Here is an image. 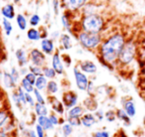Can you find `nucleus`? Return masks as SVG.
Instances as JSON below:
<instances>
[{
  "mask_svg": "<svg viewBox=\"0 0 145 137\" xmlns=\"http://www.w3.org/2000/svg\"><path fill=\"white\" fill-rule=\"evenodd\" d=\"M96 117L99 120H102L105 117V114H104V112L102 111V110H98V111H96Z\"/></svg>",
  "mask_w": 145,
  "mask_h": 137,
  "instance_id": "nucleus-46",
  "label": "nucleus"
},
{
  "mask_svg": "<svg viewBox=\"0 0 145 137\" xmlns=\"http://www.w3.org/2000/svg\"><path fill=\"white\" fill-rule=\"evenodd\" d=\"M29 71H32L33 73L39 77V75H44V71H42V68L40 66H36V65H31L29 67Z\"/></svg>",
  "mask_w": 145,
  "mask_h": 137,
  "instance_id": "nucleus-32",
  "label": "nucleus"
},
{
  "mask_svg": "<svg viewBox=\"0 0 145 137\" xmlns=\"http://www.w3.org/2000/svg\"><path fill=\"white\" fill-rule=\"evenodd\" d=\"M21 87H22V89H23L24 91H26V93H34V91H35L34 85H32V83H31L27 79H25V77H24V79H22V81H21Z\"/></svg>",
  "mask_w": 145,
  "mask_h": 137,
  "instance_id": "nucleus-28",
  "label": "nucleus"
},
{
  "mask_svg": "<svg viewBox=\"0 0 145 137\" xmlns=\"http://www.w3.org/2000/svg\"><path fill=\"white\" fill-rule=\"evenodd\" d=\"M70 12L69 11H65L64 13L61 16V23L62 26L65 30H67L68 32H72V22H71V18H70Z\"/></svg>",
  "mask_w": 145,
  "mask_h": 137,
  "instance_id": "nucleus-13",
  "label": "nucleus"
},
{
  "mask_svg": "<svg viewBox=\"0 0 145 137\" xmlns=\"http://www.w3.org/2000/svg\"><path fill=\"white\" fill-rule=\"evenodd\" d=\"M94 137H110L109 132L105 131V130H101V131H97L94 134Z\"/></svg>",
  "mask_w": 145,
  "mask_h": 137,
  "instance_id": "nucleus-42",
  "label": "nucleus"
},
{
  "mask_svg": "<svg viewBox=\"0 0 145 137\" xmlns=\"http://www.w3.org/2000/svg\"><path fill=\"white\" fill-rule=\"evenodd\" d=\"M142 75L145 77V61H144V64H143V67H142V71H141Z\"/></svg>",
  "mask_w": 145,
  "mask_h": 137,
  "instance_id": "nucleus-50",
  "label": "nucleus"
},
{
  "mask_svg": "<svg viewBox=\"0 0 145 137\" xmlns=\"http://www.w3.org/2000/svg\"><path fill=\"white\" fill-rule=\"evenodd\" d=\"M59 42L62 48L64 50H70L72 48V41H71V37L68 34H60L59 36Z\"/></svg>",
  "mask_w": 145,
  "mask_h": 137,
  "instance_id": "nucleus-15",
  "label": "nucleus"
},
{
  "mask_svg": "<svg viewBox=\"0 0 145 137\" xmlns=\"http://www.w3.org/2000/svg\"><path fill=\"white\" fill-rule=\"evenodd\" d=\"M12 1H13L14 3H19V2L21 1V0H12Z\"/></svg>",
  "mask_w": 145,
  "mask_h": 137,
  "instance_id": "nucleus-52",
  "label": "nucleus"
},
{
  "mask_svg": "<svg viewBox=\"0 0 145 137\" xmlns=\"http://www.w3.org/2000/svg\"><path fill=\"white\" fill-rule=\"evenodd\" d=\"M35 87H36V89H38L39 91H42V89H46V87H48L46 77H44V75L37 77V81H36V83H35Z\"/></svg>",
  "mask_w": 145,
  "mask_h": 137,
  "instance_id": "nucleus-22",
  "label": "nucleus"
},
{
  "mask_svg": "<svg viewBox=\"0 0 145 137\" xmlns=\"http://www.w3.org/2000/svg\"><path fill=\"white\" fill-rule=\"evenodd\" d=\"M137 52H138L137 42H135L134 40L126 41L121 52H120V57L118 59V64H121V65L130 64L134 60L136 55H137Z\"/></svg>",
  "mask_w": 145,
  "mask_h": 137,
  "instance_id": "nucleus-4",
  "label": "nucleus"
},
{
  "mask_svg": "<svg viewBox=\"0 0 145 137\" xmlns=\"http://www.w3.org/2000/svg\"><path fill=\"white\" fill-rule=\"evenodd\" d=\"M73 131V128H72V125L70 123H67V124H64L62 126V132H63V135L64 136H69Z\"/></svg>",
  "mask_w": 145,
  "mask_h": 137,
  "instance_id": "nucleus-34",
  "label": "nucleus"
},
{
  "mask_svg": "<svg viewBox=\"0 0 145 137\" xmlns=\"http://www.w3.org/2000/svg\"><path fill=\"white\" fill-rule=\"evenodd\" d=\"M38 123L42 126L44 129H52L54 127V124L52 123L50 117L46 115H40L38 117Z\"/></svg>",
  "mask_w": 145,
  "mask_h": 137,
  "instance_id": "nucleus-17",
  "label": "nucleus"
},
{
  "mask_svg": "<svg viewBox=\"0 0 145 137\" xmlns=\"http://www.w3.org/2000/svg\"><path fill=\"white\" fill-rule=\"evenodd\" d=\"M58 36H60V35H59V33H58V32H57V31L54 32V33H52V38H54V39H56V37H58Z\"/></svg>",
  "mask_w": 145,
  "mask_h": 137,
  "instance_id": "nucleus-48",
  "label": "nucleus"
},
{
  "mask_svg": "<svg viewBox=\"0 0 145 137\" xmlns=\"http://www.w3.org/2000/svg\"><path fill=\"white\" fill-rule=\"evenodd\" d=\"M61 6L65 9V11H69L71 13H75L81 10L88 3V0H60Z\"/></svg>",
  "mask_w": 145,
  "mask_h": 137,
  "instance_id": "nucleus-5",
  "label": "nucleus"
},
{
  "mask_svg": "<svg viewBox=\"0 0 145 137\" xmlns=\"http://www.w3.org/2000/svg\"><path fill=\"white\" fill-rule=\"evenodd\" d=\"M1 14L3 17L7 18L9 20H13L14 18H16L15 6H14V4L7 3L6 5H4L1 8Z\"/></svg>",
  "mask_w": 145,
  "mask_h": 137,
  "instance_id": "nucleus-11",
  "label": "nucleus"
},
{
  "mask_svg": "<svg viewBox=\"0 0 145 137\" xmlns=\"http://www.w3.org/2000/svg\"><path fill=\"white\" fill-rule=\"evenodd\" d=\"M46 89H48V91L50 93H57V91H58V85L54 81H50L48 83Z\"/></svg>",
  "mask_w": 145,
  "mask_h": 137,
  "instance_id": "nucleus-33",
  "label": "nucleus"
},
{
  "mask_svg": "<svg viewBox=\"0 0 145 137\" xmlns=\"http://www.w3.org/2000/svg\"><path fill=\"white\" fill-rule=\"evenodd\" d=\"M11 75H12V77H13V79H14V81H15L16 83L19 81V79H20V73H19V71H17V69L16 68H12L11 69Z\"/></svg>",
  "mask_w": 145,
  "mask_h": 137,
  "instance_id": "nucleus-39",
  "label": "nucleus"
},
{
  "mask_svg": "<svg viewBox=\"0 0 145 137\" xmlns=\"http://www.w3.org/2000/svg\"><path fill=\"white\" fill-rule=\"evenodd\" d=\"M34 95H35V97H36L37 103H44V97H42V95H40V91H39L38 89H35V91H34Z\"/></svg>",
  "mask_w": 145,
  "mask_h": 137,
  "instance_id": "nucleus-40",
  "label": "nucleus"
},
{
  "mask_svg": "<svg viewBox=\"0 0 145 137\" xmlns=\"http://www.w3.org/2000/svg\"><path fill=\"white\" fill-rule=\"evenodd\" d=\"M16 22H17L18 27H19V29L21 30V31L27 30V26H28L27 19H26V17L23 15V14L19 13L16 15Z\"/></svg>",
  "mask_w": 145,
  "mask_h": 137,
  "instance_id": "nucleus-21",
  "label": "nucleus"
},
{
  "mask_svg": "<svg viewBox=\"0 0 145 137\" xmlns=\"http://www.w3.org/2000/svg\"><path fill=\"white\" fill-rule=\"evenodd\" d=\"M74 71V77L75 81H76V85L80 91H86L88 85H89V81H88V77L81 71H79L77 67H75L73 69Z\"/></svg>",
  "mask_w": 145,
  "mask_h": 137,
  "instance_id": "nucleus-6",
  "label": "nucleus"
},
{
  "mask_svg": "<svg viewBox=\"0 0 145 137\" xmlns=\"http://www.w3.org/2000/svg\"><path fill=\"white\" fill-rule=\"evenodd\" d=\"M50 121H52V123L54 124V125H57V124L59 123L58 118L56 117V115H54V114L50 115Z\"/></svg>",
  "mask_w": 145,
  "mask_h": 137,
  "instance_id": "nucleus-45",
  "label": "nucleus"
},
{
  "mask_svg": "<svg viewBox=\"0 0 145 137\" xmlns=\"http://www.w3.org/2000/svg\"><path fill=\"white\" fill-rule=\"evenodd\" d=\"M36 130H37L38 137H44V128H42L40 124H38V125L36 126Z\"/></svg>",
  "mask_w": 145,
  "mask_h": 137,
  "instance_id": "nucleus-44",
  "label": "nucleus"
},
{
  "mask_svg": "<svg viewBox=\"0 0 145 137\" xmlns=\"http://www.w3.org/2000/svg\"><path fill=\"white\" fill-rule=\"evenodd\" d=\"M77 39L81 46L88 50H93L101 45L103 37L101 33H90V32L80 31L77 34Z\"/></svg>",
  "mask_w": 145,
  "mask_h": 137,
  "instance_id": "nucleus-3",
  "label": "nucleus"
},
{
  "mask_svg": "<svg viewBox=\"0 0 145 137\" xmlns=\"http://www.w3.org/2000/svg\"><path fill=\"white\" fill-rule=\"evenodd\" d=\"M123 109L125 110V112L130 116V117H133L136 113L135 105H134V103L131 101V99L126 101L125 103H123Z\"/></svg>",
  "mask_w": 145,
  "mask_h": 137,
  "instance_id": "nucleus-18",
  "label": "nucleus"
},
{
  "mask_svg": "<svg viewBox=\"0 0 145 137\" xmlns=\"http://www.w3.org/2000/svg\"><path fill=\"white\" fill-rule=\"evenodd\" d=\"M105 117L107 118L108 121H114L116 117V113H115L113 110H109L105 113Z\"/></svg>",
  "mask_w": 145,
  "mask_h": 137,
  "instance_id": "nucleus-38",
  "label": "nucleus"
},
{
  "mask_svg": "<svg viewBox=\"0 0 145 137\" xmlns=\"http://www.w3.org/2000/svg\"><path fill=\"white\" fill-rule=\"evenodd\" d=\"M84 104L85 106L90 110H97V107H98V103L93 99V97H89L87 99L86 101H84Z\"/></svg>",
  "mask_w": 145,
  "mask_h": 137,
  "instance_id": "nucleus-29",
  "label": "nucleus"
},
{
  "mask_svg": "<svg viewBox=\"0 0 145 137\" xmlns=\"http://www.w3.org/2000/svg\"><path fill=\"white\" fill-rule=\"evenodd\" d=\"M79 67H80L81 71H84V73H97V67H96V65L94 64L93 62H91V61H83V62L80 63Z\"/></svg>",
  "mask_w": 145,
  "mask_h": 137,
  "instance_id": "nucleus-12",
  "label": "nucleus"
},
{
  "mask_svg": "<svg viewBox=\"0 0 145 137\" xmlns=\"http://www.w3.org/2000/svg\"><path fill=\"white\" fill-rule=\"evenodd\" d=\"M50 99H52L50 103H52V109H54V111L57 112V113H59V114H63V112H64L63 103H61V101H59L57 99H56V97H50Z\"/></svg>",
  "mask_w": 145,
  "mask_h": 137,
  "instance_id": "nucleus-20",
  "label": "nucleus"
},
{
  "mask_svg": "<svg viewBox=\"0 0 145 137\" xmlns=\"http://www.w3.org/2000/svg\"><path fill=\"white\" fill-rule=\"evenodd\" d=\"M16 58H17V61L19 63L20 67H25L26 65L28 64V58H27V54L26 52L23 50V49H18L15 53Z\"/></svg>",
  "mask_w": 145,
  "mask_h": 137,
  "instance_id": "nucleus-16",
  "label": "nucleus"
},
{
  "mask_svg": "<svg viewBox=\"0 0 145 137\" xmlns=\"http://www.w3.org/2000/svg\"><path fill=\"white\" fill-rule=\"evenodd\" d=\"M81 122L85 127H91L92 125L96 123V117L91 113H87L82 116L81 118Z\"/></svg>",
  "mask_w": 145,
  "mask_h": 137,
  "instance_id": "nucleus-19",
  "label": "nucleus"
},
{
  "mask_svg": "<svg viewBox=\"0 0 145 137\" xmlns=\"http://www.w3.org/2000/svg\"><path fill=\"white\" fill-rule=\"evenodd\" d=\"M125 37L122 33H115L108 37L100 45L101 57L105 63L114 64L118 61L120 54L125 44Z\"/></svg>",
  "mask_w": 145,
  "mask_h": 137,
  "instance_id": "nucleus-1",
  "label": "nucleus"
},
{
  "mask_svg": "<svg viewBox=\"0 0 145 137\" xmlns=\"http://www.w3.org/2000/svg\"><path fill=\"white\" fill-rule=\"evenodd\" d=\"M3 83L7 89H12L16 85V83L14 81L13 77H12L11 73H3Z\"/></svg>",
  "mask_w": 145,
  "mask_h": 137,
  "instance_id": "nucleus-23",
  "label": "nucleus"
},
{
  "mask_svg": "<svg viewBox=\"0 0 145 137\" xmlns=\"http://www.w3.org/2000/svg\"><path fill=\"white\" fill-rule=\"evenodd\" d=\"M35 111H36V113L38 114L39 116L46 115V114H48V108H46V106L44 105V103H37L35 104Z\"/></svg>",
  "mask_w": 145,
  "mask_h": 137,
  "instance_id": "nucleus-27",
  "label": "nucleus"
},
{
  "mask_svg": "<svg viewBox=\"0 0 145 137\" xmlns=\"http://www.w3.org/2000/svg\"><path fill=\"white\" fill-rule=\"evenodd\" d=\"M8 118V113L7 111H4V110H2V111H0V127H1L2 125L4 124V122L7 120Z\"/></svg>",
  "mask_w": 145,
  "mask_h": 137,
  "instance_id": "nucleus-41",
  "label": "nucleus"
},
{
  "mask_svg": "<svg viewBox=\"0 0 145 137\" xmlns=\"http://www.w3.org/2000/svg\"><path fill=\"white\" fill-rule=\"evenodd\" d=\"M2 26H3V29L6 36H10L12 33V30H13V26H12V23L10 22V20L3 17L2 18Z\"/></svg>",
  "mask_w": 145,
  "mask_h": 137,
  "instance_id": "nucleus-26",
  "label": "nucleus"
},
{
  "mask_svg": "<svg viewBox=\"0 0 145 137\" xmlns=\"http://www.w3.org/2000/svg\"><path fill=\"white\" fill-rule=\"evenodd\" d=\"M62 58H63V60H64V61H66V66H70V64H71L70 57H69L68 55H63Z\"/></svg>",
  "mask_w": 145,
  "mask_h": 137,
  "instance_id": "nucleus-47",
  "label": "nucleus"
},
{
  "mask_svg": "<svg viewBox=\"0 0 145 137\" xmlns=\"http://www.w3.org/2000/svg\"><path fill=\"white\" fill-rule=\"evenodd\" d=\"M40 48L46 55H52L54 52V43L52 39L44 38L40 41Z\"/></svg>",
  "mask_w": 145,
  "mask_h": 137,
  "instance_id": "nucleus-9",
  "label": "nucleus"
},
{
  "mask_svg": "<svg viewBox=\"0 0 145 137\" xmlns=\"http://www.w3.org/2000/svg\"><path fill=\"white\" fill-rule=\"evenodd\" d=\"M44 53L42 51L39 50V49H33L30 52V59L31 62L33 63V65L36 66L42 67L46 62V56Z\"/></svg>",
  "mask_w": 145,
  "mask_h": 137,
  "instance_id": "nucleus-7",
  "label": "nucleus"
},
{
  "mask_svg": "<svg viewBox=\"0 0 145 137\" xmlns=\"http://www.w3.org/2000/svg\"><path fill=\"white\" fill-rule=\"evenodd\" d=\"M68 123H70L72 126H79L82 124L80 117H68Z\"/></svg>",
  "mask_w": 145,
  "mask_h": 137,
  "instance_id": "nucleus-36",
  "label": "nucleus"
},
{
  "mask_svg": "<svg viewBox=\"0 0 145 137\" xmlns=\"http://www.w3.org/2000/svg\"><path fill=\"white\" fill-rule=\"evenodd\" d=\"M52 10H54V13L56 16H57L59 14V6H60V1L59 0H52Z\"/></svg>",
  "mask_w": 145,
  "mask_h": 137,
  "instance_id": "nucleus-35",
  "label": "nucleus"
},
{
  "mask_svg": "<svg viewBox=\"0 0 145 137\" xmlns=\"http://www.w3.org/2000/svg\"><path fill=\"white\" fill-rule=\"evenodd\" d=\"M81 31L90 33H101L105 28V20L100 14L82 16L80 20Z\"/></svg>",
  "mask_w": 145,
  "mask_h": 137,
  "instance_id": "nucleus-2",
  "label": "nucleus"
},
{
  "mask_svg": "<svg viewBox=\"0 0 145 137\" xmlns=\"http://www.w3.org/2000/svg\"><path fill=\"white\" fill-rule=\"evenodd\" d=\"M0 1H1V0H0Z\"/></svg>",
  "mask_w": 145,
  "mask_h": 137,
  "instance_id": "nucleus-54",
  "label": "nucleus"
},
{
  "mask_svg": "<svg viewBox=\"0 0 145 137\" xmlns=\"http://www.w3.org/2000/svg\"><path fill=\"white\" fill-rule=\"evenodd\" d=\"M0 137H6V136H0Z\"/></svg>",
  "mask_w": 145,
  "mask_h": 137,
  "instance_id": "nucleus-53",
  "label": "nucleus"
},
{
  "mask_svg": "<svg viewBox=\"0 0 145 137\" xmlns=\"http://www.w3.org/2000/svg\"><path fill=\"white\" fill-rule=\"evenodd\" d=\"M52 68L56 69V73H58V75H62L63 71H64V67H63V64L60 60V56H59L58 51H56V52L52 55Z\"/></svg>",
  "mask_w": 145,
  "mask_h": 137,
  "instance_id": "nucleus-10",
  "label": "nucleus"
},
{
  "mask_svg": "<svg viewBox=\"0 0 145 137\" xmlns=\"http://www.w3.org/2000/svg\"><path fill=\"white\" fill-rule=\"evenodd\" d=\"M27 38L33 42H38V41L42 40V33L39 29L32 27L27 30Z\"/></svg>",
  "mask_w": 145,
  "mask_h": 137,
  "instance_id": "nucleus-14",
  "label": "nucleus"
},
{
  "mask_svg": "<svg viewBox=\"0 0 145 137\" xmlns=\"http://www.w3.org/2000/svg\"><path fill=\"white\" fill-rule=\"evenodd\" d=\"M22 68H23V69H21V73H22V75H27V69L24 68V67H22Z\"/></svg>",
  "mask_w": 145,
  "mask_h": 137,
  "instance_id": "nucleus-49",
  "label": "nucleus"
},
{
  "mask_svg": "<svg viewBox=\"0 0 145 137\" xmlns=\"http://www.w3.org/2000/svg\"><path fill=\"white\" fill-rule=\"evenodd\" d=\"M77 99H78V97L74 91H66V93H63L62 101L65 107L71 108L75 106L77 103Z\"/></svg>",
  "mask_w": 145,
  "mask_h": 137,
  "instance_id": "nucleus-8",
  "label": "nucleus"
},
{
  "mask_svg": "<svg viewBox=\"0 0 145 137\" xmlns=\"http://www.w3.org/2000/svg\"><path fill=\"white\" fill-rule=\"evenodd\" d=\"M40 23V16L38 13H34L30 17V26L31 27H37Z\"/></svg>",
  "mask_w": 145,
  "mask_h": 137,
  "instance_id": "nucleus-31",
  "label": "nucleus"
},
{
  "mask_svg": "<svg viewBox=\"0 0 145 137\" xmlns=\"http://www.w3.org/2000/svg\"><path fill=\"white\" fill-rule=\"evenodd\" d=\"M42 71H44V75L46 77H48V79H54V77H56V71L54 68L44 67V68H42Z\"/></svg>",
  "mask_w": 145,
  "mask_h": 137,
  "instance_id": "nucleus-30",
  "label": "nucleus"
},
{
  "mask_svg": "<svg viewBox=\"0 0 145 137\" xmlns=\"http://www.w3.org/2000/svg\"><path fill=\"white\" fill-rule=\"evenodd\" d=\"M25 79H27L28 81H30L32 85H35V83H36V81H37V75H35V73H33L32 71H29V73H27V75H25Z\"/></svg>",
  "mask_w": 145,
  "mask_h": 137,
  "instance_id": "nucleus-37",
  "label": "nucleus"
},
{
  "mask_svg": "<svg viewBox=\"0 0 145 137\" xmlns=\"http://www.w3.org/2000/svg\"><path fill=\"white\" fill-rule=\"evenodd\" d=\"M83 114V107L75 105L68 110V117H80Z\"/></svg>",
  "mask_w": 145,
  "mask_h": 137,
  "instance_id": "nucleus-25",
  "label": "nucleus"
},
{
  "mask_svg": "<svg viewBox=\"0 0 145 137\" xmlns=\"http://www.w3.org/2000/svg\"><path fill=\"white\" fill-rule=\"evenodd\" d=\"M116 117L118 119L122 120L125 123V125H130V116L125 112L124 109H118L116 110Z\"/></svg>",
  "mask_w": 145,
  "mask_h": 137,
  "instance_id": "nucleus-24",
  "label": "nucleus"
},
{
  "mask_svg": "<svg viewBox=\"0 0 145 137\" xmlns=\"http://www.w3.org/2000/svg\"><path fill=\"white\" fill-rule=\"evenodd\" d=\"M30 137H37L36 133H35V131H31L30 132Z\"/></svg>",
  "mask_w": 145,
  "mask_h": 137,
  "instance_id": "nucleus-51",
  "label": "nucleus"
},
{
  "mask_svg": "<svg viewBox=\"0 0 145 137\" xmlns=\"http://www.w3.org/2000/svg\"><path fill=\"white\" fill-rule=\"evenodd\" d=\"M26 101H27V103H29L31 106H35V101H34V99L32 97L31 93H26Z\"/></svg>",
  "mask_w": 145,
  "mask_h": 137,
  "instance_id": "nucleus-43",
  "label": "nucleus"
}]
</instances>
